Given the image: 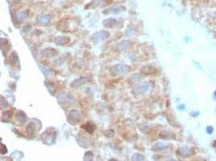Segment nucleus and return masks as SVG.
Listing matches in <instances>:
<instances>
[{"mask_svg":"<svg viewBox=\"0 0 216 161\" xmlns=\"http://www.w3.org/2000/svg\"><path fill=\"white\" fill-rule=\"evenodd\" d=\"M215 93V94H214V95H215V97H216V92H215V93Z\"/></svg>","mask_w":216,"mask_h":161,"instance_id":"2","label":"nucleus"},{"mask_svg":"<svg viewBox=\"0 0 216 161\" xmlns=\"http://www.w3.org/2000/svg\"><path fill=\"white\" fill-rule=\"evenodd\" d=\"M207 131H208V133H212V131H213V128L211 126H209V127H207Z\"/></svg>","mask_w":216,"mask_h":161,"instance_id":"1","label":"nucleus"}]
</instances>
